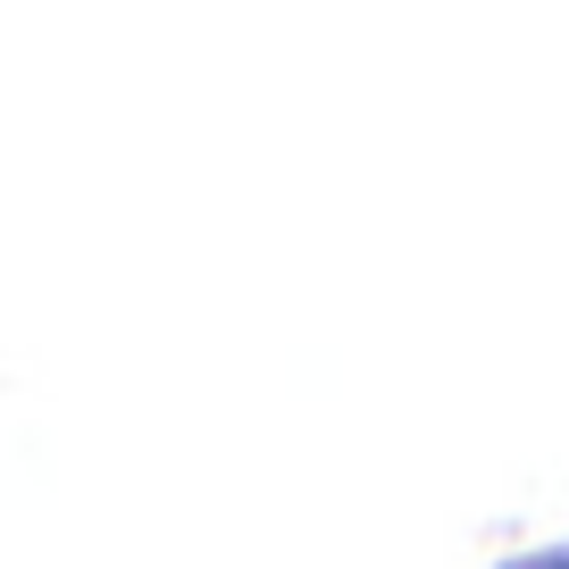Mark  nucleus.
<instances>
[{
	"instance_id": "1",
	"label": "nucleus",
	"mask_w": 569,
	"mask_h": 569,
	"mask_svg": "<svg viewBox=\"0 0 569 569\" xmlns=\"http://www.w3.org/2000/svg\"><path fill=\"white\" fill-rule=\"evenodd\" d=\"M511 569H569V545L561 552H536V561H511Z\"/></svg>"
}]
</instances>
